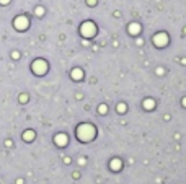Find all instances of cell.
<instances>
[{
    "label": "cell",
    "mask_w": 186,
    "mask_h": 184,
    "mask_svg": "<svg viewBox=\"0 0 186 184\" xmlns=\"http://www.w3.org/2000/svg\"><path fill=\"white\" fill-rule=\"evenodd\" d=\"M95 127L91 124H80L77 127V137L80 142H90L95 137Z\"/></svg>",
    "instance_id": "6da1fadb"
},
{
    "label": "cell",
    "mask_w": 186,
    "mask_h": 184,
    "mask_svg": "<svg viewBox=\"0 0 186 184\" xmlns=\"http://www.w3.org/2000/svg\"><path fill=\"white\" fill-rule=\"evenodd\" d=\"M31 70L36 73V75H44V73L48 72V64H46V60L38 59L31 64Z\"/></svg>",
    "instance_id": "7a4b0ae2"
},
{
    "label": "cell",
    "mask_w": 186,
    "mask_h": 184,
    "mask_svg": "<svg viewBox=\"0 0 186 184\" xmlns=\"http://www.w3.org/2000/svg\"><path fill=\"white\" fill-rule=\"evenodd\" d=\"M28 25H30V21H28V18H26V16H23V15L16 16V18H15V21H13V26H15L18 31L26 30V28H28Z\"/></svg>",
    "instance_id": "3957f363"
},
{
    "label": "cell",
    "mask_w": 186,
    "mask_h": 184,
    "mask_svg": "<svg viewBox=\"0 0 186 184\" xmlns=\"http://www.w3.org/2000/svg\"><path fill=\"white\" fill-rule=\"evenodd\" d=\"M82 34L83 36H87V38H91L93 34H95V31H96V28H95V25L93 23H90V21H87V23H83L82 25Z\"/></svg>",
    "instance_id": "277c9868"
},
{
    "label": "cell",
    "mask_w": 186,
    "mask_h": 184,
    "mask_svg": "<svg viewBox=\"0 0 186 184\" xmlns=\"http://www.w3.org/2000/svg\"><path fill=\"white\" fill-rule=\"evenodd\" d=\"M154 43H155V46H159V47H162V46H167V43H168V36H167L165 33H159V34L155 36Z\"/></svg>",
    "instance_id": "5b68a950"
},
{
    "label": "cell",
    "mask_w": 186,
    "mask_h": 184,
    "mask_svg": "<svg viewBox=\"0 0 186 184\" xmlns=\"http://www.w3.org/2000/svg\"><path fill=\"white\" fill-rule=\"evenodd\" d=\"M54 142H56V145H59V147H66L67 145V135L66 134H57L54 137Z\"/></svg>",
    "instance_id": "8992f818"
},
{
    "label": "cell",
    "mask_w": 186,
    "mask_h": 184,
    "mask_svg": "<svg viewBox=\"0 0 186 184\" xmlns=\"http://www.w3.org/2000/svg\"><path fill=\"white\" fill-rule=\"evenodd\" d=\"M121 160L119 158H114V160H111V162H109V168H111L113 171H119L121 170Z\"/></svg>",
    "instance_id": "52a82bcc"
},
{
    "label": "cell",
    "mask_w": 186,
    "mask_h": 184,
    "mask_svg": "<svg viewBox=\"0 0 186 184\" xmlns=\"http://www.w3.org/2000/svg\"><path fill=\"white\" fill-rule=\"evenodd\" d=\"M34 137H36L34 130H25V132H23V140H25V142H31V140H34Z\"/></svg>",
    "instance_id": "ba28073f"
},
{
    "label": "cell",
    "mask_w": 186,
    "mask_h": 184,
    "mask_svg": "<svg viewBox=\"0 0 186 184\" xmlns=\"http://www.w3.org/2000/svg\"><path fill=\"white\" fill-rule=\"evenodd\" d=\"M70 77H72L74 80H80V78L83 77V72L80 70V68H74V70H72V73H70Z\"/></svg>",
    "instance_id": "9c48e42d"
},
{
    "label": "cell",
    "mask_w": 186,
    "mask_h": 184,
    "mask_svg": "<svg viewBox=\"0 0 186 184\" xmlns=\"http://www.w3.org/2000/svg\"><path fill=\"white\" fill-rule=\"evenodd\" d=\"M144 108L147 109V111H152V109L155 108V101L154 100H145L144 101Z\"/></svg>",
    "instance_id": "30bf717a"
},
{
    "label": "cell",
    "mask_w": 186,
    "mask_h": 184,
    "mask_svg": "<svg viewBox=\"0 0 186 184\" xmlns=\"http://www.w3.org/2000/svg\"><path fill=\"white\" fill-rule=\"evenodd\" d=\"M129 33H131V34H137V33H141V26H139L137 23H132V25L129 26Z\"/></svg>",
    "instance_id": "8fae6325"
},
{
    "label": "cell",
    "mask_w": 186,
    "mask_h": 184,
    "mask_svg": "<svg viewBox=\"0 0 186 184\" xmlns=\"http://www.w3.org/2000/svg\"><path fill=\"white\" fill-rule=\"evenodd\" d=\"M126 109H127V108H126V104H123V103L118 106V111H119V112H126Z\"/></svg>",
    "instance_id": "7c38bea8"
},
{
    "label": "cell",
    "mask_w": 186,
    "mask_h": 184,
    "mask_svg": "<svg viewBox=\"0 0 186 184\" xmlns=\"http://www.w3.org/2000/svg\"><path fill=\"white\" fill-rule=\"evenodd\" d=\"M28 101V95H20V103H26Z\"/></svg>",
    "instance_id": "4fadbf2b"
},
{
    "label": "cell",
    "mask_w": 186,
    "mask_h": 184,
    "mask_svg": "<svg viewBox=\"0 0 186 184\" xmlns=\"http://www.w3.org/2000/svg\"><path fill=\"white\" fill-rule=\"evenodd\" d=\"M100 112H101V114L106 112V106H104V104H101V106H100Z\"/></svg>",
    "instance_id": "5bb4252c"
},
{
    "label": "cell",
    "mask_w": 186,
    "mask_h": 184,
    "mask_svg": "<svg viewBox=\"0 0 186 184\" xmlns=\"http://www.w3.org/2000/svg\"><path fill=\"white\" fill-rule=\"evenodd\" d=\"M43 11H44V10H43L41 7H38V8H36V15H43Z\"/></svg>",
    "instance_id": "9a60e30c"
},
{
    "label": "cell",
    "mask_w": 186,
    "mask_h": 184,
    "mask_svg": "<svg viewBox=\"0 0 186 184\" xmlns=\"http://www.w3.org/2000/svg\"><path fill=\"white\" fill-rule=\"evenodd\" d=\"M11 57H13V59H20V54L18 52H11Z\"/></svg>",
    "instance_id": "2e32d148"
},
{
    "label": "cell",
    "mask_w": 186,
    "mask_h": 184,
    "mask_svg": "<svg viewBox=\"0 0 186 184\" xmlns=\"http://www.w3.org/2000/svg\"><path fill=\"white\" fill-rule=\"evenodd\" d=\"M10 2V0H0V5H7Z\"/></svg>",
    "instance_id": "e0dca14e"
},
{
    "label": "cell",
    "mask_w": 186,
    "mask_h": 184,
    "mask_svg": "<svg viewBox=\"0 0 186 184\" xmlns=\"http://www.w3.org/2000/svg\"><path fill=\"white\" fill-rule=\"evenodd\" d=\"M183 106L186 108V98H184V100H183Z\"/></svg>",
    "instance_id": "ac0fdd59"
}]
</instances>
